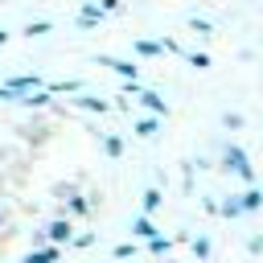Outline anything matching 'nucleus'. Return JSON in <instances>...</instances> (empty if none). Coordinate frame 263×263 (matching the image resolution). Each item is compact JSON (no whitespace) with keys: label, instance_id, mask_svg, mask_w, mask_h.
I'll list each match as a JSON object with an SVG mask.
<instances>
[{"label":"nucleus","instance_id":"obj_12","mask_svg":"<svg viewBox=\"0 0 263 263\" xmlns=\"http://www.w3.org/2000/svg\"><path fill=\"white\" fill-rule=\"evenodd\" d=\"M144 242H148V251H152V255H164V251L173 247V238H160V234H152V238H144Z\"/></svg>","mask_w":263,"mask_h":263},{"label":"nucleus","instance_id":"obj_20","mask_svg":"<svg viewBox=\"0 0 263 263\" xmlns=\"http://www.w3.org/2000/svg\"><path fill=\"white\" fill-rule=\"evenodd\" d=\"M95 4H99L103 12H119V8H123V0H95Z\"/></svg>","mask_w":263,"mask_h":263},{"label":"nucleus","instance_id":"obj_8","mask_svg":"<svg viewBox=\"0 0 263 263\" xmlns=\"http://www.w3.org/2000/svg\"><path fill=\"white\" fill-rule=\"evenodd\" d=\"M62 251H58V242H49V247H41V251H29L25 255V263H53Z\"/></svg>","mask_w":263,"mask_h":263},{"label":"nucleus","instance_id":"obj_23","mask_svg":"<svg viewBox=\"0 0 263 263\" xmlns=\"http://www.w3.org/2000/svg\"><path fill=\"white\" fill-rule=\"evenodd\" d=\"M4 41H8V33H4V29H0V45H4Z\"/></svg>","mask_w":263,"mask_h":263},{"label":"nucleus","instance_id":"obj_9","mask_svg":"<svg viewBox=\"0 0 263 263\" xmlns=\"http://www.w3.org/2000/svg\"><path fill=\"white\" fill-rule=\"evenodd\" d=\"M74 103H78L82 111H99V115H103V111H111V103H107V99H99V95H82V99H74Z\"/></svg>","mask_w":263,"mask_h":263},{"label":"nucleus","instance_id":"obj_16","mask_svg":"<svg viewBox=\"0 0 263 263\" xmlns=\"http://www.w3.org/2000/svg\"><path fill=\"white\" fill-rule=\"evenodd\" d=\"M189 29H193V33H201V37H210V33H214V29H210V21H197V16H189Z\"/></svg>","mask_w":263,"mask_h":263},{"label":"nucleus","instance_id":"obj_17","mask_svg":"<svg viewBox=\"0 0 263 263\" xmlns=\"http://www.w3.org/2000/svg\"><path fill=\"white\" fill-rule=\"evenodd\" d=\"M218 210H222V214H226V218H238V214H242V210H238V201H234V197H230V201H222V205H218Z\"/></svg>","mask_w":263,"mask_h":263},{"label":"nucleus","instance_id":"obj_7","mask_svg":"<svg viewBox=\"0 0 263 263\" xmlns=\"http://www.w3.org/2000/svg\"><path fill=\"white\" fill-rule=\"evenodd\" d=\"M140 140H152L156 132H160V115H148V119H136V127H132Z\"/></svg>","mask_w":263,"mask_h":263},{"label":"nucleus","instance_id":"obj_19","mask_svg":"<svg viewBox=\"0 0 263 263\" xmlns=\"http://www.w3.org/2000/svg\"><path fill=\"white\" fill-rule=\"evenodd\" d=\"M86 210H90L86 197H74V201H70V214H86Z\"/></svg>","mask_w":263,"mask_h":263},{"label":"nucleus","instance_id":"obj_14","mask_svg":"<svg viewBox=\"0 0 263 263\" xmlns=\"http://www.w3.org/2000/svg\"><path fill=\"white\" fill-rule=\"evenodd\" d=\"M160 201H164V197H160V189H148V193H144V201H140V205H144V214H152V210H156V205H160Z\"/></svg>","mask_w":263,"mask_h":263},{"label":"nucleus","instance_id":"obj_5","mask_svg":"<svg viewBox=\"0 0 263 263\" xmlns=\"http://www.w3.org/2000/svg\"><path fill=\"white\" fill-rule=\"evenodd\" d=\"M136 95H140V103H144V107H148L152 115H168V103H164V99H160L156 90H136Z\"/></svg>","mask_w":263,"mask_h":263},{"label":"nucleus","instance_id":"obj_10","mask_svg":"<svg viewBox=\"0 0 263 263\" xmlns=\"http://www.w3.org/2000/svg\"><path fill=\"white\" fill-rule=\"evenodd\" d=\"M132 234H136V238H152V234H156V226H152V218H148V214H140V218L132 222Z\"/></svg>","mask_w":263,"mask_h":263},{"label":"nucleus","instance_id":"obj_4","mask_svg":"<svg viewBox=\"0 0 263 263\" xmlns=\"http://www.w3.org/2000/svg\"><path fill=\"white\" fill-rule=\"evenodd\" d=\"M99 66H111L119 78H136V66H132L127 58H107V53H103V58H99Z\"/></svg>","mask_w":263,"mask_h":263},{"label":"nucleus","instance_id":"obj_13","mask_svg":"<svg viewBox=\"0 0 263 263\" xmlns=\"http://www.w3.org/2000/svg\"><path fill=\"white\" fill-rule=\"evenodd\" d=\"M103 152H107V156H119V152H123V140H119V136H103Z\"/></svg>","mask_w":263,"mask_h":263},{"label":"nucleus","instance_id":"obj_1","mask_svg":"<svg viewBox=\"0 0 263 263\" xmlns=\"http://www.w3.org/2000/svg\"><path fill=\"white\" fill-rule=\"evenodd\" d=\"M226 168L238 177V181H247V185H255V168H251V160H247V152L238 148V144H230L226 148Z\"/></svg>","mask_w":263,"mask_h":263},{"label":"nucleus","instance_id":"obj_6","mask_svg":"<svg viewBox=\"0 0 263 263\" xmlns=\"http://www.w3.org/2000/svg\"><path fill=\"white\" fill-rule=\"evenodd\" d=\"M234 201H238V210H242V214H247V210H259V205H263V189H259V185H251V189H247V193H238Z\"/></svg>","mask_w":263,"mask_h":263},{"label":"nucleus","instance_id":"obj_11","mask_svg":"<svg viewBox=\"0 0 263 263\" xmlns=\"http://www.w3.org/2000/svg\"><path fill=\"white\" fill-rule=\"evenodd\" d=\"M45 33H53L49 21H29V25H25V37H45Z\"/></svg>","mask_w":263,"mask_h":263},{"label":"nucleus","instance_id":"obj_18","mask_svg":"<svg viewBox=\"0 0 263 263\" xmlns=\"http://www.w3.org/2000/svg\"><path fill=\"white\" fill-rule=\"evenodd\" d=\"M193 255L205 259V255H210V238H193Z\"/></svg>","mask_w":263,"mask_h":263},{"label":"nucleus","instance_id":"obj_21","mask_svg":"<svg viewBox=\"0 0 263 263\" xmlns=\"http://www.w3.org/2000/svg\"><path fill=\"white\" fill-rule=\"evenodd\" d=\"M189 66H197V70H205V66H210V58H205V53H189Z\"/></svg>","mask_w":263,"mask_h":263},{"label":"nucleus","instance_id":"obj_2","mask_svg":"<svg viewBox=\"0 0 263 263\" xmlns=\"http://www.w3.org/2000/svg\"><path fill=\"white\" fill-rule=\"evenodd\" d=\"M136 53H140V58H156V53H181V45H177V41H148V37H140V41H136Z\"/></svg>","mask_w":263,"mask_h":263},{"label":"nucleus","instance_id":"obj_15","mask_svg":"<svg viewBox=\"0 0 263 263\" xmlns=\"http://www.w3.org/2000/svg\"><path fill=\"white\" fill-rule=\"evenodd\" d=\"M222 127L238 132V127H242V115H238V111H226V115H222Z\"/></svg>","mask_w":263,"mask_h":263},{"label":"nucleus","instance_id":"obj_24","mask_svg":"<svg viewBox=\"0 0 263 263\" xmlns=\"http://www.w3.org/2000/svg\"><path fill=\"white\" fill-rule=\"evenodd\" d=\"M0 4H4V0H0Z\"/></svg>","mask_w":263,"mask_h":263},{"label":"nucleus","instance_id":"obj_22","mask_svg":"<svg viewBox=\"0 0 263 263\" xmlns=\"http://www.w3.org/2000/svg\"><path fill=\"white\" fill-rule=\"evenodd\" d=\"M132 251H136V247H132V242H119V247H115V251H111V255H115V259H127V255H132Z\"/></svg>","mask_w":263,"mask_h":263},{"label":"nucleus","instance_id":"obj_3","mask_svg":"<svg viewBox=\"0 0 263 263\" xmlns=\"http://www.w3.org/2000/svg\"><path fill=\"white\" fill-rule=\"evenodd\" d=\"M70 230H74L70 218H58V222H49L41 234H45V242H58V247H62V242H70Z\"/></svg>","mask_w":263,"mask_h":263}]
</instances>
